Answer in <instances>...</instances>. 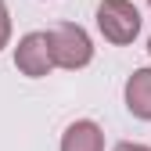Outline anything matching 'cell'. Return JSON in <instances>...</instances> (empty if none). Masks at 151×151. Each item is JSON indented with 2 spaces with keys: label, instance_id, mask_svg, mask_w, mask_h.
Masks as SVG:
<instances>
[{
  "label": "cell",
  "instance_id": "cell-1",
  "mask_svg": "<svg viewBox=\"0 0 151 151\" xmlns=\"http://www.w3.org/2000/svg\"><path fill=\"white\" fill-rule=\"evenodd\" d=\"M47 47H50V61L54 68H65V72H76V68H86L93 61V40L83 25L76 22H58L47 29Z\"/></svg>",
  "mask_w": 151,
  "mask_h": 151
},
{
  "label": "cell",
  "instance_id": "cell-9",
  "mask_svg": "<svg viewBox=\"0 0 151 151\" xmlns=\"http://www.w3.org/2000/svg\"><path fill=\"white\" fill-rule=\"evenodd\" d=\"M147 7H151V0H147Z\"/></svg>",
  "mask_w": 151,
  "mask_h": 151
},
{
  "label": "cell",
  "instance_id": "cell-6",
  "mask_svg": "<svg viewBox=\"0 0 151 151\" xmlns=\"http://www.w3.org/2000/svg\"><path fill=\"white\" fill-rule=\"evenodd\" d=\"M11 43V11H7V4L0 0V50H4Z\"/></svg>",
  "mask_w": 151,
  "mask_h": 151
},
{
  "label": "cell",
  "instance_id": "cell-2",
  "mask_svg": "<svg viewBox=\"0 0 151 151\" xmlns=\"http://www.w3.org/2000/svg\"><path fill=\"white\" fill-rule=\"evenodd\" d=\"M97 29L108 43L126 47L140 36V11L133 0H101L97 4Z\"/></svg>",
  "mask_w": 151,
  "mask_h": 151
},
{
  "label": "cell",
  "instance_id": "cell-4",
  "mask_svg": "<svg viewBox=\"0 0 151 151\" xmlns=\"http://www.w3.org/2000/svg\"><path fill=\"white\" fill-rule=\"evenodd\" d=\"M122 97H126V108H129L133 119L151 122V65L133 68V76H129L126 86H122Z\"/></svg>",
  "mask_w": 151,
  "mask_h": 151
},
{
  "label": "cell",
  "instance_id": "cell-3",
  "mask_svg": "<svg viewBox=\"0 0 151 151\" xmlns=\"http://www.w3.org/2000/svg\"><path fill=\"white\" fill-rule=\"evenodd\" d=\"M14 68L29 76V79H43L54 68L50 61V47H47V32H25L14 47Z\"/></svg>",
  "mask_w": 151,
  "mask_h": 151
},
{
  "label": "cell",
  "instance_id": "cell-5",
  "mask_svg": "<svg viewBox=\"0 0 151 151\" xmlns=\"http://www.w3.org/2000/svg\"><path fill=\"white\" fill-rule=\"evenodd\" d=\"M58 151H104V129L93 119H76L65 133Z\"/></svg>",
  "mask_w": 151,
  "mask_h": 151
},
{
  "label": "cell",
  "instance_id": "cell-7",
  "mask_svg": "<svg viewBox=\"0 0 151 151\" xmlns=\"http://www.w3.org/2000/svg\"><path fill=\"white\" fill-rule=\"evenodd\" d=\"M115 151H151L147 144H133V140H122V144H115Z\"/></svg>",
  "mask_w": 151,
  "mask_h": 151
},
{
  "label": "cell",
  "instance_id": "cell-8",
  "mask_svg": "<svg viewBox=\"0 0 151 151\" xmlns=\"http://www.w3.org/2000/svg\"><path fill=\"white\" fill-rule=\"evenodd\" d=\"M147 54H151V36H147Z\"/></svg>",
  "mask_w": 151,
  "mask_h": 151
}]
</instances>
